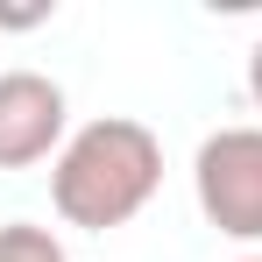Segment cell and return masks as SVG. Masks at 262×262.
I'll use <instances>...</instances> for the list:
<instances>
[{"label":"cell","mask_w":262,"mask_h":262,"mask_svg":"<svg viewBox=\"0 0 262 262\" xmlns=\"http://www.w3.org/2000/svg\"><path fill=\"white\" fill-rule=\"evenodd\" d=\"M163 184V142L156 128H142L128 114H99L85 128H71V142L50 163V206L64 227L85 234H114L128 227Z\"/></svg>","instance_id":"1"},{"label":"cell","mask_w":262,"mask_h":262,"mask_svg":"<svg viewBox=\"0 0 262 262\" xmlns=\"http://www.w3.org/2000/svg\"><path fill=\"white\" fill-rule=\"evenodd\" d=\"M191 191L213 234L262 241V128H213L191 156Z\"/></svg>","instance_id":"2"},{"label":"cell","mask_w":262,"mask_h":262,"mask_svg":"<svg viewBox=\"0 0 262 262\" xmlns=\"http://www.w3.org/2000/svg\"><path fill=\"white\" fill-rule=\"evenodd\" d=\"M64 142H71L64 85L43 78V71H0V170L57 163Z\"/></svg>","instance_id":"3"},{"label":"cell","mask_w":262,"mask_h":262,"mask_svg":"<svg viewBox=\"0 0 262 262\" xmlns=\"http://www.w3.org/2000/svg\"><path fill=\"white\" fill-rule=\"evenodd\" d=\"M0 262H71V255H64V241H57L50 227L7 220V227H0Z\"/></svg>","instance_id":"4"},{"label":"cell","mask_w":262,"mask_h":262,"mask_svg":"<svg viewBox=\"0 0 262 262\" xmlns=\"http://www.w3.org/2000/svg\"><path fill=\"white\" fill-rule=\"evenodd\" d=\"M50 14H57L50 0H43V7H0V29H43Z\"/></svg>","instance_id":"5"},{"label":"cell","mask_w":262,"mask_h":262,"mask_svg":"<svg viewBox=\"0 0 262 262\" xmlns=\"http://www.w3.org/2000/svg\"><path fill=\"white\" fill-rule=\"evenodd\" d=\"M248 99H255V114H262V36H255V50H248Z\"/></svg>","instance_id":"6"},{"label":"cell","mask_w":262,"mask_h":262,"mask_svg":"<svg viewBox=\"0 0 262 262\" xmlns=\"http://www.w3.org/2000/svg\"><path fill=\"white\" fill-rule=\"evenodd\" d=\"M241 262H262V255H241Z\"/></svg>","instance_id":"7"}]
</instances>
